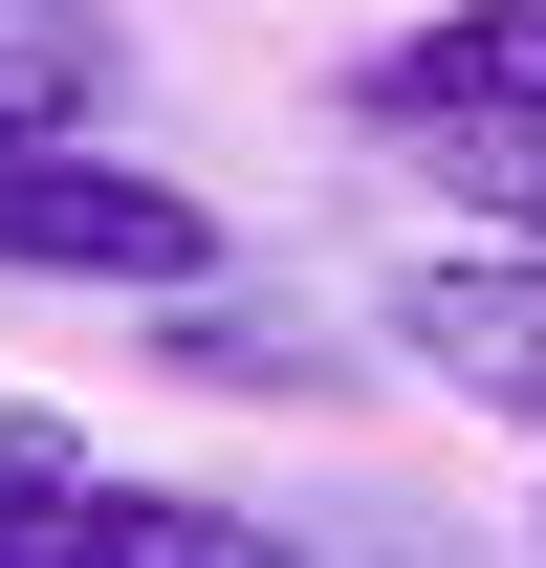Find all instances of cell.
Returning a JSON list of instances; mask_svg holds the SVG:
<instances>
[{"instance_id": "1", "label": "cell", "mask_w": 546, "mask_h": 568, "mask_svg": "<svg viewBox=\"0 0 546 568\" xmlns=\"http://www.w3.org/2000/svg\"><path fill=\"white\" fill-rule=\"evenodd\" d=\"M0 284L198 306V284H219V197L153 175V153H110V132H0Z\"/></svg>"}, {"instance_id": "2", "label": "cell", "mask_w": 546, "mask_h": 568, "mask_svg": "<svg viewBox=\"0 0 546 568\" xmlns=\"http://www.w3.org/2000/svg\"><path fill=\"white\" fill-rule=\"evenodd\" d=\"M0 568H306V547L263 503H219V481L88 459L67 416H0Z\"/></svg>"}, {"instance_id": "3", "label": "cell", "mask_w": 546, "mask_h": 568, "mask_svg": "<svg viewBox=\"0 0 546 568\" xmlns=\"http://www.w3.org/2000/svg\"><path fill=\"white\" fill-rule=\"evenodd\" d=\"M394 351L437 372V394H481L503 437H546V241H437V263H394Z\"/></svg>"}, {"instance_id": "4", "label": "cell", "mask_w": 546, "mask_h": 568, "mask_svg": "<svg viewBox=\"0 0 546 568\" xmlns=\"http://www.w3.org/2000/svg\"><path fill=\"white\" fill-rule=\"evenodd\" d=\"M372 132L459 153V132H546V0H437L394 67H372Z\"/></svg>"}, {"instance_id": "5", "label": "cell", "mask_w": 546, "mask_h": 568, "mask_svg": "<svg viewBox=\"0 0 546 568\" xmlns=\"http://www.w3.org/2000/svg\"><path fill=\"white\" fill-rule=\"evenodd\" d=\"M110 110V0H0V132H88Z\"/></svg>"}, {"instance_id": "6", "label": "cell", "mask_w": 546, "mask_h": 568, "mask_svg": "<svg viewBox=\"0 0 546 568\" xmlns=\"http://www.w3.org/2000/svg\"><path fill=\"white\" fill-rule=\"evenodd\" d=\"M459 197L503 219V241H546V132H459Z\"/></svg>"}, {"instance_id": "7", "label": "cell", "mask_w": 546, "mask_h": 568, "mask_svg": "<svg viewBox=\"0 0 546 568\" xmlns=\"http://www.w3.org/2000/svg\"><path fill=\"white\" fill-rule=\"evenodd\" d=\"M525 547H546V525H525Z\"/></svg>"}]
</instances>
